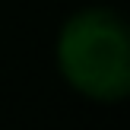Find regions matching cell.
Wrapping results in <instances>:
<instances>
[{"instance_id": "1", "label": "cell", "mask_w": 130, "mask_h": 130, "mask_svg": "<svg viewBox=\"0 0 130 130\" xmlns=\"http://www.w3.org/2000/svg\"><path fill=\"white\" fill-rule=\"evenodd\" d=\"M67 76L95 99L130 92V29L108 13H83L60 38Z\"/></svg>"}]
</instances>
